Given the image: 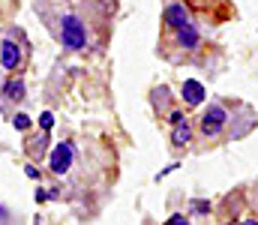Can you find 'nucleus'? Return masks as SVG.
<instances>
[{
	"label": "nucleus",
	"mask_w": 258,
	"mask_h": 225,
	"mask_svg": "<svg viewBox=\"0 0 258 225\" xmlns=\"http://www.w3.org/2000/svg\"><path fill=\"white\" fill-rule=\"evenodd\" d=\"M165 225H189V222H186V216H171Z\"/></svg>",
	"instance_id": "obj_11"
},
{
	"label": "nucleus",
	"mask_w": 258,
	"mask_h": 225,
	"mask_svg": "<svg viewBox=\"0 0 258 225\" xmlns=\"http://www.w3.org/2000/svg\"><path fill=\"white\" fill-rule=\"evenodd\" d=\"M51 123H54V117L51 114H42V129H51Z\"/></svg>",
	"instance_id": "obj_12"
},
{
	"label": "nucleus",
	"mask_w": 258,
	"mask_h": 225,
	"mask_svg": "<svg viewBox=\"0 0 258 225\" xmlns=\"http://www.w3.org/2000/svg\"><path fill=\"white\" fill-rule=\"evenodd\" d=\"M192 18H189V12H186V6L183 3H168L165 6V15H162V24H165V36L168 33H174V30H180L183 24H189Z\"/></svg>",
	"instance_id": "obj_3"
},
{
	"label": "nucleus",
	"mask_w": 258,
	"mask_h": 225,
	"mask_svg": "<svg viewBox=\"0 0 258 225\" xmlns=\"http://www.w3.org/2000/svg\"><path fill=\"white\" fill-rule=\"evenodd\" d=\"M171 39H174V45L180 48V51H195L198 48V42H201V36H198V27H195V21H189V24H183L180 30H174V33H168Z\"/></svg>",
	"instance_id": "obj_5"
},
{
	"label": "nucleus",
	"mask_w": 258,
	"mask_h": 225,
	"mask_svg": "<svg viewBox=\"0 0 258 225\" xmlns=\"http://www.w3.org/2000/svg\"><path fill=\"white\" fill-rule=\"evenodd\" d=\"M21 60H24V54H21V48L15 45V39H3V45H0V66H3L6 72H15V69L21 66Z\"/></svg>",
	"instance_id": "obj_6"
},
{
	"label": "nucleus",
	"mask_w": 258,
	"mask_h": 225,
	"mask_svg": "<svg viewBox=\"0 0 258 225\" xmlns=\"http://www.w3.org/2000/svg\"><path fill=\"white\" fill-rule=\"evenodd\" d=\"M240 225H258V219H255V216H249V219H243Z\"/></svg>",
	"instance_id": "obj_13"
},
{
	"label": "nucleus",
	"mask_w": 258,
	"mask_h": 225,
	"mask_svg": "<svg viewBox=\"0 0 258 225\" xmlns=\"http://www.w3.org/2000/svg\"><path fill=\"white\" fill-rule=\"evenodd\" d=\"M189 135H192V129H189V120L183 117L180 123H174V135H171V141L177 144V147H183L186 141H189Z\"/></svg>",
	"instance_id": "obj_8"
},
{
	"label": "nucleus",
	"mask_w": 258,
	"mask_h": 225,
	"mask_svg": "<svg viewBox=\"0 0 258 225\" xmlns=\"http://www.w3.org/2000/svg\"><path fill=\"white\" fill-rule=\"evenodd\" d=\"M72 162H75V147L69 141H60L54 153H51V171L54 174H69L72 171Z\"/></svg>",
	"instance_id": "obj_4"
},
{
	"label": "nucleus",
	"mask_w": 258,
	"mask_h": 225,
	"mask_svg": "<svg viewBox=\"0 0 258 225\" xmlns=\"http://www.w3.org/2000/svg\"><path fill=\"white\" fill-rule=\"evenodd\" d=\"M12 123H15L18 129H27V126H30V120H27V114H15V117H12Z\"/></svg>",
	"instance_id": "obj_10"
},
{
	"label": "nucleus",
	"mask_w": 258,
	"mask_h": 225,
	"mask_svg": "<svg viewBox=\"0 0 258 225\" xmlns=\"http://www.w3.org/2000/svg\"><path fill=\"white\" fill-rule=\"evenodd\" d=\"M201 99H204V87H201L198 81H186V84H183V102H186V105H198Z\"/></svg>",
	"instance_id": "obj_7"
},
{
	"label": "nucleus",
	"mask_w": 258,
	"mask_h": 225,
	"mask_svg": "<svg viewBox=\"0 0 258 225\" xmlns=\"http://www.w3.org/2000/svg\"><path fill=\"white\" fill-rule=\"evenodd\" d=\"M228 111H225V105H219V102H213V105H207V111L201 114V120H198V132H201V138H207V141H213V138H219L222 132H225V126H228Z\"/></svg>",
	"instance_id": "obj_2"
},
{
	"label": "nucleus",
	"mask_w": 258,
	"mask_h": 225,
	"mask_svg": "<svg viewBox=\"0 0 258 225\" xmlns=\"http://www.w3.org/2000/svg\"><path fill=\"white\" fill-rule=\"evenodd\" d=\"M45 21H48V30L57 36V42L69 48V51H84V48H90V42H93V24H90V15H96V12H81V9H57V12H51V9H36Z\"/></svg>",
	"instance_id": "obj_1"
},
{
	"label": "nucleus",
	"mask_w": 258,
	"mask_h": 225,
	"mask_svg": "<svg viewBox=\"0 0 258 225\" xmlns=\"http://www.w3.org/2000/svg\"><path fill=\"white\" fill-rule=\"evenodd\" d=\"M3 96H6L9 102H21V99H24V81H21V78L9 81V84H6V90H3Z\"/></svg>",
	"instance_id": "obj_9"
}]
</instances>
